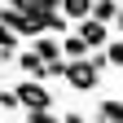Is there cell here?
<instances>
[{"mask_svg":"<svg viewBox=\"0 0 123 123\" xmlns=\"http://www.w3.org/2000/svg\"><path fill=\"white\" fill-rule=\"evenodd\" d=\"M13 97H18V105L26 114H35V110H53V92L44 88L40 79H22L18 88H13Z\"/></svg>","mask_w":123,"mask_h":123,"instance_id":"cell-2","label":"cell"},{"mask_svg":"<svg viewBox=\"0 0 123 123\" xmlns=\"http://www.w3.org/2000/svg\"><path fill=\"white\" fill-rule=\"evenodd\" d=\"M75 26H79L75 35H79L88 49H105V44H110V26L97 22V18H84V22H75Z\"/></svg>","mask_w":123,"mask_h":123,"instance_id":"cell-3","label":"cell"},{"mask_svg":"<svg viewBox=\"0 0 123 123\" xmlns=\"http://www.w3.org/2000/svg\"><path fill=\"white\" fill-rule=\"evenodd\" d=\"M0 105H5V110H18V97H13V88H5V92H0Z\"/></svg>","mask_w":123,"mask_h":123,"instance_id":"cell-12","label":"cell"},{"mask_svg":"<svg viewBox=\"0 0 123 123\" xmlns=\"http://www.w3.org/2000/svg\"><path fill=\"white\" fill-rule=\"evenodd\" d=\"M26 123H62L53 110H35V114H26Z\"/></svg>","mask_w":123,"mask_h":123,"instance_id":"cell-11","label":"cell"},{"mask_svg":"<svg viewBox=\"0 0 123 123\" xmlns=\"http://www.w3.org/2000/svg\"><path fill=\"white\" fill-rule=\"evenodd\" d=\"M0 92H5V84H0Z\"/></svg>","mask_w":123,"mask_h":123,"instance_id":"cell-15","label":"cell"},{"mask_svg":"<svg viewBox=\"0 0 123 123\" xmlns=\"http://www.w3.org/2000/svg\"><path fill=\"white\" fill-rule=\"evenodd\" d=\"M114 31H123V0H119V13H114V22H110Z\"/></svg>","mask_w":123,"mask_h":123,"instance_id":"cell-14","label":"cell"},{"mask_svg":"<svg viewBox=\"0 0 123 123\" xmlns=\"http://www.w3.org/2000/svg\"><path fill=\"white\" fill-rule=\"evenodd\" d=\"M57 9H62V18H66V22H84L88 9H92V0H57Z\"/></svg>","mask_w":123,"mask_h":123,"instance_id":"cell-7","label":"cell"},{"mask_svg":"<svg viewBox=\"0 0 123 123\" xmlns=\"http://www.w3.org/2000/svg\"><path fill=\"white\" fill-rule=\"evenodd\" d=\"M13 62H18V70L26 75V79H49V62H44V57H35L31 49H22Z\"/></svg>","mask_w":123,"mask_h":123,"instance_id":"cell-4","label":"cell"},{"mask_svg":"<svg viewBox=\"0 0 123 123\" xmlns=\"http://www.w3.org/2000/svg\"><path fill=\"white\" fill-rule=\"evenodd\" d=\"M101 57L110 62V66H119V70H123V40H110V44L101 49Z\"/></svg>","mask_w":123,"mask_h":123,"instance_id":"cell-10","label":"cell"},{"mask_svg":"<svg viewBox=\"0 0 123 123\" xmlns=\"http://www.w3.org/2000/svg\"><path fill=\"white\" fill-rule=\"evenodd\" d=\"M31 53L44 57V62H62V44L53 35H35V40H31Z\"/></svg>","mask_w":123,"mask_h":123,"instance_id":"cell-6","label":"cell"},{"mask_svg":"<svg viewBox=\"0 0 123 123\" xmlns=\"http://www.w3.org/2000/svg\"><path fill=\"white\" fill-rule=\"evenodd\" d=\"M97 123H123V97H97Z\"/></svg>","mask_w":123,"mask_h":123,"instance_id":"cell-5","label":"cell"},{"mask_svg":"<svg viewBox=\"0 0 123 123\" xmlns=\"http://www.w3.org/2000/svg\"><path fill=\"white\" fill-rule=\"evenodd\" d=\"M101 70H105V57L97 53V57H79V62H66V70H62V79H66L75 92H92V88H97L101 84Z\"/></svg>","mask_w":123,"mask_h":123,"instance_id":"cell-1","label":"cell"},{"mask_svg":"<svg viewBox=\"0 0 123 123\" xmlns=\"http://www.w3.org/2000/svg\"><path fill=\"white\" fill-rule=\"evenodd\" d=\"M62 123H88V119H84L79 110H66V114H62Z\"/></svg>","mask_w":123,"mask_h":123,"instance_id":"cell-13","label":"cell"},{"mask_svg":"<svg viewBox=\"0 0 123 123\" xmlns=\"http://www.w3.org/2000/svg\"><path fill=\"white\" fill-rule=\"evenodd\" d=\"M57 44H62V57H66V62H79V57H88V53H92L79 35H62Z\"/></svg>","mask_w":123,"mask_h":123,"instance_id":"cell-8","label":"cell"},{"mask_svg":"<svg viewBox=\"0 0 123 123\" xmlns=\"http://www.w3.org/2000/svg\"><path fill=\"white\" fill-rule=\"evenodd\" d=\"M114 13H119V0H92L88 18H97V22H105V26H110V22H114Z\"/></svg>","mask_w":123,"mask_h":123,"instance_id":"cell-9","label":"cell"}]
</instances>
